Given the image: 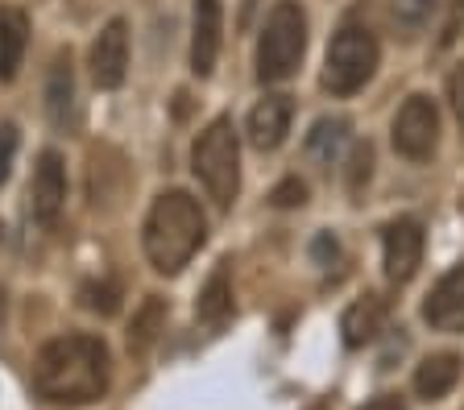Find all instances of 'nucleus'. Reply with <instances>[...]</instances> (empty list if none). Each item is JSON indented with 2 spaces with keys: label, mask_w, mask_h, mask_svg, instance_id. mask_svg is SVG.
Returning <instances> with one entry per match:
<instances>
[{
  "label": "nucleus",
  "mask_w": 464,
  "mask_h": 410,
  "mask_svg": "<svg viewBox=\"0 0 464 410\" xmlns=\"http://www.w3.org/2000/svg\"><path fill=\"white\" fill-rule=\"evenodd\" d=\"M448 100H452L456 120L464 125V67H456V71H452V79H448Z\"/></svg>",
  "instance_id": "obj_25"
},
{
  "label": "nucleus",
  "mask_w": 464,
  "mask_h": 410,
  "mask_svg": "<svg viewBox=\"0 0 464 410\" xmlns=\"http://www.w3.org/2000/svg\"><path fill=\"white\" fill-rule=\"evenodd\" d=\"M46 108L50 120L58 129H67L75 117V75H71V54H58L50 67V83H46Z\"/></svg>",
  "instance_id": "obj_16"
},
{
  "label": "nucleus",
  "mask_w": 464,
  "mask_h": 410,
  "mask_svg": "<svg viewBox=\"0 0 464 410\" xmlns=\"http://www.w3.org/2000/svg\"><path fill=\"white\" fill-rule=\"evenodd\" d=\"M361 410H406V402L398 398V394H377L373 402H365Z\"/></svg>",
  "instance_id": "obj_27"
},
{
  "label": "nucleus",
  "mask_w": 464,
  "mask_h": 410,
  "mask_svg": "<svg viewBox=\"0 0 464 410\" xmlns=\"http://www.w3.org/2000/svg\"><path fill=\"white\" fill-rule=\"evenodd\" d=\"M87 67H92V79H96V88L112 91L125 83V71H129V25L121 17L108 21L104 30H100V38L92 42V59H87Z\"/></svg>",
  "instance_id": "obj_8"
},
{
  "label": "nucleus",
  "mask_w": 464,
  "mask_h": 410,
  "mask_svg": "<svg viewBox=\"0 0 464 410\" xmlns=\"http://www.w3.org/2000/svg\"><path fill=\"white\" fill-rule=\"evenodd\" d=\"M303 50H307V17L295 0L274 5L266 30L257 42V79L261 83H282L299 71Z\"/></svg>",
  "instance_id": "obj_4"
},
{
  "label": "nucleus",
  "mask_w": 464,
  "mask_h": 410,
  "mask_svg": "<svg viewBox=\"0 0 464 410\" xmlns=\"http://www.w3.org/2000/svg\"><path fill=\"white\" fill-rule=\"evenodd\" d=\"M162 319H166V303L158 299V294H150L141 303V311L133 315V323H129V348L133 352H145L150 344L158 340V328H162Z\"/></svg>",
  "instance_id": "obj_19"
},
{
  "label": "nucleus",
  "mask_w": 464,
  "mask_h": 410,
  "mask_svg": "<svg viewBox=\"0 0 464 410\" xmlns=\"http://www.w3.org/2000/svg\"><path fill=\"white\" fill-rule=\"evenodd\" d=\"M79 299H83L87 311H96V315H116V307H121V286L108 282V278H100V282H83Z\"/></svg>",
  "instance_id": "obj_20"
},
{
  "label": "nucleus",
  "mask_w": 464,
  "mask_h": 410,
  "mask_svg": "<svg viewBox=\"0 0 464 410\" xmlns=\"http://www.w3.org/2000/svg\"><path fill=\"white\" fill-rule=\"evenodd\" d=\"M423 319L435 332H464V265L440 278L423 303Z\"/></svg>",
  "instance_id": "obj_11"
},
{
  "label": "nucleus",
  "mask_w": 464,
  "mask_h": 410,
  "mask_svg": "<svg viewBox=\"0 0 464 410\" xmlns=\"http://www.w3.org/2000/svg\"><path fill=\"white\" fill-rule=\"evenodd\" d=\"M369 175H373V146H369V141H357L353 154H348V191L361 195V186L369 183Z\"/></svg>",
  "instance_id": "obj_21"
},
{
  "label": "nucleus",
  "mask_w": 464,
  "mask_h": 410,
  "mask_svg": "<svg viewBox=\"0 0 464 410\" xmlns=\"http://www.w3.org/2000/svg\"><path fill=\"white\" fill-rule=\"evenodd\" d=\"M373 71H377V38L357 21L340 25L328 46V62H324V88L332 96H353L373 79Z\"/></svg>",
  "instance_id": "obj_5"
},
{
  "label": "nucleus",
  "mask_w": 464,
  "mask_h": 410,
  "mask_svg": "<svg viewBox=\"0 0 464 410\" xmlns=\"http://www.w3.org/2000/svg\"><path fill=\"white\" fill-rule=\"evenodd\" d=\"M199 323L208 328H224L232 319V282H228V262L216 265V273L208 278V286L199 291Z\"/></svg>",
  "instance_id": "obj_17"
},
{
  "label": "nucleus",
  "mask_w": 464,
  "mask_h": 410,
  "mask_svg": "<svg viewBox=\"0 0 464 410\" xmlns=\"http://www.w3.org/2000/svg\"><path fill=\"white\" fill-rule=\"evenodd\" d=\"M67 204V167H63V157L54 149L38 157V170H34V183H29V212L38 224H54L58 212Z\"/></svg>",
  "instance_id": "obj_9"
},
{
  "label": "nucleus",
  "mask_w": 464,
  "mask_h": 410,
  "mask_svg": "<svg viewBox=\"0 0 464 410\" xmlns=\"http://www.w3.org/2000/svg\"><path fill=\"white\" fill-rule=\"evenodd\" d=\"M112 381V352L100 336H58L42 344L34 361V390L50 406H87L108 394Z\"/></svg>",
  "instance_id": "obj_1"
},
{
  "label": "nucleus",
  "mask_w": 464,
  "mask_h": 410,
  "mask_svg": "<svg viewBox=\"0 0 464 410\" xmlns=\"http://www.w3.org/2000/svg\"><path fill=\"white\" fill-rule=\"evenodd\" d=\"M382 244H386V278L394 286L411 282L419 262H423V224L411 220V215H398V220L386 224Z\"/></svg>",
  "instance_id": "obj_7"
},
{
  "label": "nucleus",
  "mask_w": 464,
  "mask_h": 410,
  "mask_svg": "<svg viewBox=\"0 0 464 410\" xmlns=\"http://www.w3.org/2000/svg\"><path fill=\"white\" fill-rule=\"evenodd\" d=\"M456 381H460V357L456 352H435L415 369V394L427 402H440L444 394H452Z\"/></svg>",
  "instance_id": "obj_14"
},
{
  "label": "nucleus",
  "mask_w": 464,
  "mask_h": 410,
  "mask_svg": "<svg viewBox=\"0 0 464 410\" xmlns=\"http://www.w3.org/2000/svg\"><path fill=\"white\" fill-rule=\"evenodd\" d=\"M344 141H348V120L344 117H324V120H315V129L307 133V154L315 157L319 167H332Z\"/></svg>",
  "instance_id": "obj_18"
},
{
  "label": "nucleus",
  "mask_w": 464,
  "mask_h": 410,
  "mask_svg": "<svg viewBox=\"0 0 464 410\" xmlns=\"http://www.w3.org/2000/svg\"><path fill=\"white\" fill-rule=\"evenodd\" d=\"M191 167L203 191L216 199V207H232L237 191H241V146H237V129L228 117H216L199 133L191 149Z\"/></svg>",
  "instance_id": "obj_3"
},
{
  "label": "nucleus",
  "mask_w": 464,
  "mask_h": 410,
  "mask_svg": "<svg viewBox=\"0 0 464 410\" xmlns=\"http://www.w3.org/2000/svg\"><path fill=\"white\" fill-rule=\"evenodd\" d=\"M17 125H0V186H5V178H9L13 170V157H17Z\"/></svg>",
  "instance_id": "obj_24"
},
{
  "label": "nucleus",
  "mask_w": 464,
  "mask_h": 410,
  "mask_svg": "<svg viewBox=\"0 0 464 410\" xmlns=\"http://www.w3.org/2000/svg\"><path fill=\"white\" fill-rule=\"evenodd\" d=\"M290 117H295V104H290V96H266L253 104L249 112V141L253 149H278L282 137L290 133Z\"/></svg>",
  "instance_id": "obj_12"
},
{
  "label": "nucleus",
  "mask_w": 464,
  "mask_h": 410,
  "mask_svg": "<svg viewBox=\"0 0 464 410\" xmlns=\"http://www.w3.org/2000/svg\"><path fill=\"white\" fill-rule=\"evenodd\" d=\"M382 319H386V303L377 299V294H365L357 303L344 311L340 319V332H344V344L348 348H365L377 332H382Z\"/></svg>",
  "instance_id": "obj_15"
},
{
  "label": "nucleus",
  "mask_w": 464,
  "mask_h": 410,
  "mask_svg": "<svg viewBox=\"0 0 464 410\" xmlns=\"http://www.w3.org/2000/svg\"><path fill=\"white\" fill-rule=\"evenodd\" d=\"M311 253H315V262H336L340 249H336V241H332V236L324 233V236H315V244H311Z\"/></svg>",
  "instance_id": "obj_26"
},
{
  "label": "nucleus",
  "mask_w": 464,
  "mask_h": 410,
  "mask_svg": "<svg viewBox=\"0 0 464 410\" xmlns=\"http://www.w3.org/2000/svg\"><path fill=\"white\" fill-rule=\"evenodd\" d=\"M440 141V112L427 96H411L394 117V149L411 162H427Z\"/></svg>",
  "instance_id": "obj_6"
},
{
  "label": "nucleus",
  "mask_w": 464,
  "mask_h": 410,
  "mask_svg": "<svg viewBox=\"0 0 464 410\" xmlns=\"http://www.w3.org/2000/svg\"><path fill=\"white\" fill-rule=\"evenodd\" d=\"M270 204L274 207H303V204H307V186H303L299 178H282V183L274 186Z\"/></svg>",
  "instance_id": "obj_23"
},
{
  "label": "nucleus",
  "mask_w": 464,
  "mask_h": 410,
  "mask_svg": "<svg viewBox=\"0 0 464 410\" xmlns=\"http://www.w3.org/2000/svg\"><path fill=\"white\" fill-rule=\"evenodd\" d=\"M460 17H464V0H452V17H448V25H444V42L456 38V30H460Z\"/></svg>",
  "instance_id": "obj_28"
},
{
  "label": "nucleus",
  "mask_w": 464,
  "mask_h": 410,
  "mask_svg": "<svg viewBox=\"0 0 464 410\" xmlns=\"http://www.w3.org/2000/svg\"><path fill=\"white\" fill-rule=\"evenodd\" d=\"M435 0H394V21L402 25V30H419L427 21V13H431Z\"/></svg>",
  "instance_id": "obj_22"
},
{
  "label": "nucleus",
  "mask_w": 464,
  "mask_h": 410,
  "mask_svg": "<svg viewBox=\"0 0 464 410\" xmlns=\"http://www.w3.org/2000/svg\"><path fill=\"white\" fill-rule=\"evenodd\" d=\"M208 241V220L187 191H162L145 215L141 244L158 273H179Z\"/></svg>",
  "instance_id": "obj_2"
},
{
  "label": "nucleus",
  "mask_w": 464,
  "mask_h": 410,
  "mask_svg": "<svg viewBox=\"0 0 464 410\" xmlns=\"http://www.w3.org/2000/svg\"><path fill=\"white\" fill-rule=\"evenodd\" d=\"M29 46V17L13 5L0 9V83H13Z\"/></svg>",
  "instance_id": "obj_13"
},
{
  "label": "nucleus",
  "mask_w": 464,
  "mask_h": 410,
  "mask_svg": "<svg viewBox=\"0 0 464 410\" xmlns=\"http://www.w3.org/2000/svg\"><path fill=\"white\" fill-rule=\"evenodd\" d=\"M220 33H224V5L220 0H195L191 17V71L208 79L220 59Z\"/></svg>",
  "instance_id": "obj_10"
}]
</instances>
